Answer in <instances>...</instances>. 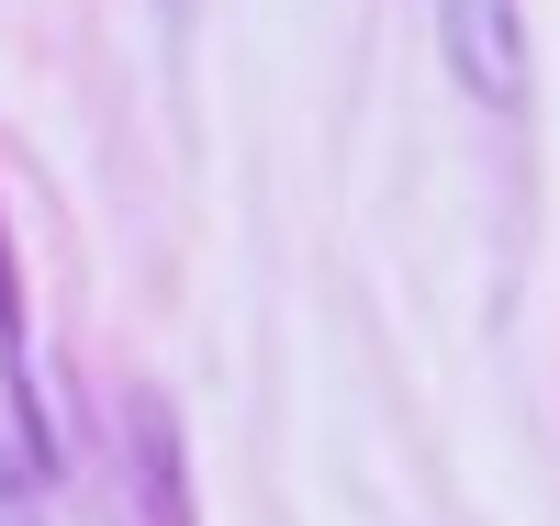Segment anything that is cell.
I'll return each mask as SVG.
<instances>
[{
  "label": "cell",
  "mask_w": 560,
  "mask_h": 526,
  "mask_svg": "<svg viewBox=\"0 0 560 526\" xmlns=\"http://www.w3.org/2000/svg\"><path fill=\"white\" fill-rule=\"evenodd\" d=\"M438 57L482 113L527 102V0H438Z\"/></svg>",
  "instance_id": "6da1fadb"
},
{
  "label": "cell",
  "mask_w": 560,
  "mask_h": 526,
  "mask_svg": "<svg viewBox=\"0 0 560 526\" xmlns=\"http://www.w3.org/2000/svg\"><path fill=\"white\" fill-rule=\"evenodd\" d=\"M124 470H135V515H147V526H202L168 393H124Z\"/></svg>",
  "instance_id": "7a4b0ae2"
},
{
  "label": "cell",
  "mask_w": 560,
  "mask_h": 526,
  "mask_svg": "<svg viewBox=\"0 0 560 526\" xmlns=\"http://www.w3.org/2000/svg\"><path fill=\"white\" fill-rule=\"evenodd\" d=\"M0 370H12V448L34 470H57L45 448V414H34V337H23V269H12V224H0Z\"/></svg>",
  "instance_id": "3957f363"
},
{
  "label": "cell",
  "mask_w": 560,
  "mask_h": 526,
  "mask_svg": "<svg viewBox=\"0 0 560 526\" xmlns=\"http://www.w3.org/2000/svg\"><path fill=\"white\" fill-rule=\"evenodd\" d=\"M168 12H191V0H168Z\"/></svg>",
  "instance_id": "277c9868"
}]
</instances>
